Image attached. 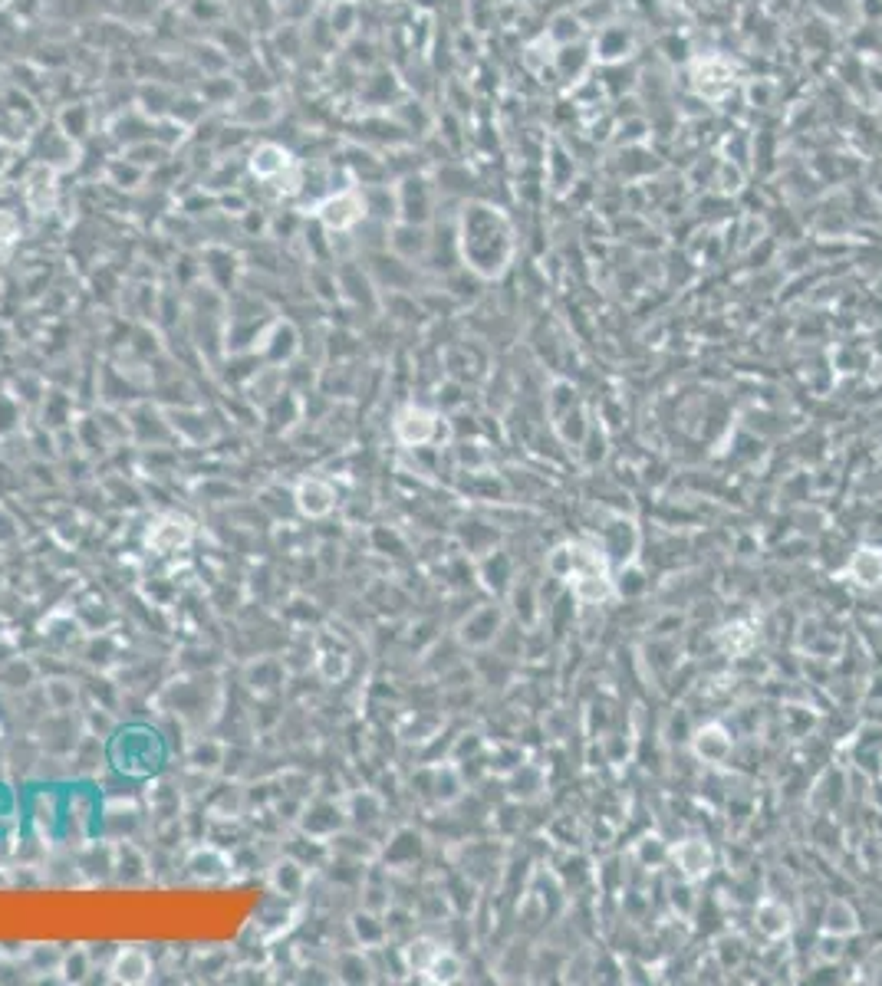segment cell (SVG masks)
Returning <instances> with one entry per match:
<instances>
[{
  "label": "cell",
  "instance_id": "cell-1",
  "mask_svg": "<svg viewBox=\"0 0 882 986\" xmlns=\"http://www.w3.org/2000/svg\"><path fill=\"white\" fill-rule=\"evenodd\" d=\"M461 250H465V260L471 264V270H477L481 276H497L507 266L511 241H507V231H504V224L497 217L471 214V221L465 217Z\"/></svg>",
  "mask_w": 882,
  "mask_h": 986
},
{
  "label": "cell",
  "instance_id": "cell-2",
  "mask_svg": "<svg viewBox=\"0 0 882 986\" xmlns=\"http://www.w3.org/2000/svg\"><path fill=\"white\" fill-rule=\"evenodd\" d=\"M438 428H441L438 414L422 408V404H406V408H398L396 418H392V434H396L398 444H406V447L432 444V441L438 438Z\"/></svg>",
  "mask_w": 882,
  "mask_h": 986
},
{
  "label": "cell",
  "instance_id": "cell-3",
  "mask_svg": "<svg viewBox=\"0 0 882 986\" xmlns=\"http://www.w3.org/2000/svg\"><path fill=\"white\" fill-rule=\"evenodd\" d=\"M191 540H195V526H191L188 516H178V513H162L145 533L148 549H155L162 556L182 553V549L191 546Z\"/></svg>",
  "mask_w": 882,
  "mask_h": 986
},
{
  "label": "cell",
  "instance_id": "cell-4",
  "mask_svg": "<svg viewBox=\"0 0 882 986\" xmlns=\"http://www.w3.org/2000/svg\"><path fill=\"white\" fill-rule=\"evenodd\" d=\"M599 546H603L606 559H616V563L629 566L636 553H639V526L626 520V516H613L603 526V543Z\"/></svg>",
  "mask_w": 882,
  "mask_h": 986
},
{
  "label": "cell",
  "instance_id": "cell-5",
  "mask_svg": "<svg viewBox=\"0 0 882 986\" xmlns=\"http://www.w3.org/2000/svg\"><path fill=\"white\" fill-rule=\"evenodd\" d=\"M294 500H296V506H300L303 516L320 520V516L333 513V506H336V487L329 481H323V477H303L294 490Z\"/></svg>",
  "mask_w": 882,
  "mask_h": 986
},
{
  "label": "cell",
  "instance_id": "cell-6",
  "mask_svg": "<svg viewBox=\"0 0 882 986\" xmlns=\"http://www.w3.org/2000/svg\"><path fill=\"white\" fill-rule=\"evenodd\" d=\"M672 862L678 865V875H682V881H698V878H705L711 871V865H715V855H711L708 842H705V839H685L672 849Z\"/></svg>",
  "mask_w": 882,
  "mask_h": 986
},
{
  "label": "cell",
  "instance_id": "cell-7",
  "mask_svg": "<svg viewBox=\"0 0 882 986\" xmlns=\"http://www.w3.org/2000/svg\"><path fill=\"white\" fill-rule=\"evenodd\" d=\"M504 615L497 605H481L471 615L461 622V642L471 644V648H487L494 638L501 635Z\"/></svg>",
  "mask_w": 882,
  "mask_h": 986
},
{
  "label": "cell",
  "instance_id": "cell-8",
  "mask_svg": "<svg viewBox=\"0 0 882 986\" xmlns=\"http://www.w3.org/2000/svg\"><path fill=\"white\" fill-rule=\"evenodd\" d=\"M731 750H735V740H731V733H727L721 723H705V727L695 730L692 753L698 756L701 763H708V766L725 763L727 756H731Z\"/></svg>",
  "mask_w": 882,
  "mask_h": 986
},
{
  "label": "cell",
  "instance_id": "cell-9",
  "mask_svg": "<svg viewBox=\"0 0 882 986\" xmlns=\"http://www.w3.org/2000/svg\"><path fill=\"white\" fill-rule=\"evenodd\" d=\"M115 983L125 986H139L145 980H152V957L142 947H122L119 953L113 957V967H109Z\"/></svg>",
  "mask_w": 882,
  "mask_h": 986
},
{
  "label": "cell",
  "instance_id": "cell-10",
  "mask_svg": "<svg viewBox=\"0 0 882 986\" xmlns=\"http://www.w3.org/2000/svg\"><path fill=\"white\" fill-rule=\"evenodd\" d=\"M320 217L329 231H346V227H353V224L363 217V201H359L353 191H343V194L323 201Z\"/></svg>",
  "mask_w": 882,
  "mask_h": 986
},
{
  "label": "cell",
  "instance_id": "cell-11",
  "mask_svg": "<svg viewBox=\"0 0 882 986\" xmlns=\"http://www.w3.org/2000/svg\"><path fill=\"white\" fill-rule=\"evenodd\" d=\"M847 575L857 585H863V589H876V585H882V549L859 546L857 553H853V559H849Z\"/></svg>",
  "mask_w": 882,
  "mask_h": 986
},
{
  "label": "cell",
  "instance_id": "cell-12",
  "mask_svg": "<svg viewBox=\"0 0 882 986\" xmlns=\"http://www.w3.org/2000/svg\"><path fill=\"white\" fill-rule=\"evenodd\" d=\"M754 921H757V931H761L764 937H770V941H780V937L790 934V911L774 898H764L761 904H757Z\"/></svg>",
  "mask_w": 882,
  "mask_h": 986
},
{
  "label": "cell",
  "instance_id": "cell-13",
  "mask_svg": "<svg viewBox=\"0 0 882 986\" xmlns=\"http://www.w3.org/2000/svg\"><path fill=\"white\" fill-rule=\"evenodd\" d=\"M823 931L830 937H849L859 931V918L857 911L849 908L847 901H830V908L823 914Z\"/></svg>",
  "mask_w": 882,
  "mask_h": 986
},
{
  "label": "cell",
  "instance_id": "cell-14",
  "mask_svg": "<svg viewBox=\"0 0 882 986\" xmlns=\"http://www.w3.org/2000/svg\"><path fill=\"white\" fill-rule=\"evenodd\" d=\"M270 884L277 888L284 898H296L306 884V868L296 865V862H277L274 871H270Z\"/></svg>",
  "mask_w": 882,
  "mask_h": 986
},
{
  "label": "cell",
  "instance_id": "cell-15",
  "mask_svg": "<svg viewBox=\"0 0 882 986\" xmlns=\"http://www.w3.org/2000/svg\"><path fill=\"white\" fill-rule=\"evenodd\" d=\"M441 951H445V947H441V943H435V941H412L406 947L408 970H412V973H422V977H425V973H428V967H432L435 957H438Z\"/></svg>",
  "mask_w": 882,
  "mask_h": 986
},
{
  "label": "cell",
  "instance_id": "cell-16",
  "mask_svg": "<svg viewBox=\"0 0 882 986\" xmlns=\"http://www.w3.org/2000/svg\"><path fill=\"white\" fill-rule=\"evenodd\" d=\"M461 973H465V963H461L458 953L441 951L438 957H435L432 967H428V973H425V977L432 980V983H455Z\"/></svg>",
  "mask_w": 882,
  "mask_h": 986
},
{
  "label": "cell",
  "instance_id": "cell-17",
  "mask_svg": "<svg viewBox=\"0 0 882 986\" xmlns=\"http://www.w3.org/2000/svg\"><path fill=\"white\" fill-rule=\"evenodd\" d=\"M316 668H320V674L326 681H339V678H346L349 658H346V652H326L316 658Z\"/></svg>",
  "mask_w": 882,
  "mask_h": 986
}]
</instances>
